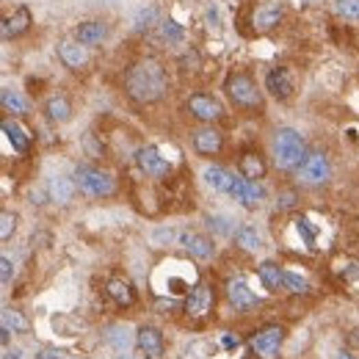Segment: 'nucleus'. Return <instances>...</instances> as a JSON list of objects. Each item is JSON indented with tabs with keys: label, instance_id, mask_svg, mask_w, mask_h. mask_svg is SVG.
<instances>
[{
	"label": "nucleus",
	"instance_id": "nucleus-13",
	"mask_svg": "<svg viewBox=\"0 0 359 359\" xmlns=\"http://www.w3.org/2000/svg\"><path fill=\"white\" fill-rule=\"evenodd\" d=\"M58 58L69 69H83L89 64V47L81 44L78 39H61L58 42Z\"/></svg>",
	"mask_w": 359,
	"mask_h": 359
},
{
	"label": "nucleus",
	"instance_id": "nucleus-6",
	"mask_svg": "<svg viewBox=\"0 0 359 359\" xmlns=\"http://www.w3.org/2000/svg\"><path fill=\"white\" fill-rule=\"evenodd\" d=\"M135 163H138V169L147 174V177H152V180H163V177H169L172 174V163L161 155V150L158 147H141L138 152H135Z\"/></svg>",
	"mask_w": 359,
	"mask_h": 359
},
{
	"label": "nucleus",
	"instance_id": "nucleus-15",
	"mask_svg": "<svg viewBox=\"0 0 359 359\" xmlns=\"http://www.w3.org/2000/svg\"><path fill=\"white\" fill-rule=\"evenodd\" d=\"M210 304H213V291L207 282H199L196 287H191V293L185 299V313L191 318H204L210 313Z\"/></svg>",
	"mask_w": 359,
	"mask_h": 359
},
{
	"label": "nucleus",
	"instance_id": "nucleus-18",
	"mask_svg": "<svg viewBox=\"0 0 359 359\" xmlns=\"http://www.w3.org/2000/svg\"><path fill=\"white\" fill-rule=\"evenodd\" d=\"M75 39L81 44H86V47H97V44H103L108 39V25L103 20H86V23H81L75 28Z\"/></svg>",
	"mask_w": 359,
	"mask_h": 359
},
{
	"label": "nucleus",
	"instance_id": "nucleus-10",
	"mask_svg": "<svg viewBox=\"0 0 359 359\" xmlns=\"http://www.w3.org/2000/svg\"><path fill=\"white\" fill-rule=\"evenodd\" d=\"M227 299H230L235 313H252L254 307H260V296L243 279H230L227 282Z\"/></svg>",
	"mask_w": 359,
	"mask_h": 359
},
{
	"label": "nucleus",
	"instance_id": "nucleus-7",
	"mask_svg": "<svg viewBox=\"0 0 359 359\" xmlns=\"http://www.w3.org/2000/svg\"><path fill=\"white\" fill-rule=\"evenodd\" d=\"M265 89L274 100H291L293 92H296V78H293V72L287 69V66H274L268 69V75H265Z\"/></svg>",
	"mask_w": 359,
	"mask_h": 359
},
{
	"label": "nucleus",
	"instance_id": "nucleus-22",
	"mask_svg": "<svg viewBox=\"0 0 359 359\" xmlns=\"http://www.w3.org/2000/svg\"><path fill=\"white\" fill-rule=\"evenodd\" d=\"M202 177H204V183L213 188V191H219V194H230L232 191V185H235V174L230 172V169H224V166H207L204 172H202Z\"/></svg>",
	"mask_w": 359,
	"mask_h": 359
},
{
	"label": "nucleus",
	"instance_id": "nucleus-24",
	"mask_svg": "<svg viewBox=\"0 0 359 359\" xmlns=\"http://www.w3.org/2000/svg\"><path fill=\"white\" fill-rule=\"evenodd\" d=\"M44 116L53 122V124H64L72 119V103L64 97V94H53L47 97L44 103Z\"/></svg>",
	"mask_w": 359,
	"mask_h": 359
},
{
	"label": "nucleus",
	"instance_id": "nucleus-42",
	"mask_svg": "<svg viewBox=\"0 0 359 359\" xmlns=\"http://www.w3.org/2000/svg\"><path fill=\"white\" fill-rule=\"evenodd\" d=\"M39 359H58V356H53V351H42Z\"/></svg>",
	"mask_w": 359,
	"mask_h": 359
},
{
	"label": "nucleus",
	"instance_id": "nucleus-21",
	"mask_svg": "<svg viewBox=\"0 0 359 359\" xmlns=\"http://www.w3.org/2000/svg\"><path fill=\"white\" fill-rule=\"evenodd\" d=\"M180 243H183V246L191 252V257H196V260H207V257L215 254L213 238L199 235V232H183V235H180Z\"/></svg>",
	"mask_w": 359,
	"mask_h": 359
},
{
	"label": "nucleus",
	"instance_id": "nucleus-29",
	"mask_svg": "<svg viewBox=\"0 0 359 359\" xmlns=\"http://www.w3.org/2000/svg\"><path fill=\"white\" fill-rule=\"evenodd\" d=\"M235 243H238L243 252H260V249H263V235L257 232V227L243 224V227L235 230Z\"/></svg>",
	"mask_w": 359,
	"mask_h": 359
},
{
	"label": "nucleus",
	"instance_id": "nucleus-36",
	"mask_svg": "<svg viewBox=\"0 0 359 359\" xmlns=\"http://www.w3.org/2000/svg\"><path fill=\"white\" fill-rule=\"evenodd\" d=\"M14 230H17V215L3 210V215H0V241H9L14 235Z\"/></svg>",
	"mask_w": 359,
	"mask_h": 359
},
{
	"label": "nucleus",
	"instance_id": "nucleus-26",
	"mask_svg": "<svg viewBox=\"0 0 359 359\" xmlns=\"http://www.w3.org/2000/svg\"><path fill=\"white\" fill-rule=\"evenodd\" d=\"M257 276H260V282L268 287V291L274 293V291H279V287H282V276H284V271H282V265H279V263L265 260V263H260Z\"/></svg>",
	"mask_w": 359,
	"mask_h": 359
},
{
	"label": "nucleus",
	"instance_id": "nucleus-28",
	"mask_svg": "<svg viewBox=\"0 0 359 359\" xmlns=\"http://www.w3.org/2000/svg\"><path fill=\"white\" fill-rule=\"evenodd\" d=\"M105 340H108V345H111L116 354H127L130 345H133V334H130V329L122 326V323H114V326L105 332Z\"/></svg>",
	"mask_w": 359,
	"mask_h": 359
},
{
	"label": "nucleus",
	"instance_id": "nucleus-23",
	"mask_svg": "<svg viewBox=\"0 0 359 359\" xmlns=\"http://www.w3.org/2000/svg\"><path fill=\"white\" fill-rule=\"evenodd\" d=\"M238 169H241V177H246V180H257V183H260V180L265 177V172H268V166H265L263 155H260V152H254V150H246V152L241 155Z\"/></svg>",
	"mask_w": 359,
	"mask_h": 359
},
{
	"label": "nucleus",
	"instance_id": "nucleus-20",
	"mask_svg": "<svg viewBox=\"0 0 359 359\" xmlns=\"http://www.w3.org/2000/svg\"><path fill=\"white\" fill-rule=\"evenodd\" d=\"M75 191H78L75 180L64 177V174H55V177H50V183H47V199H53L55 204H69L72 196H75Z\"/></svg>",
	"mask_w": 359,
	"mask_h": 359
},
{
	"label": "nucleus",
	"instance_id": "nucleus-41",
	"mask_svg": "<svg viewBox=\"0 0 359 359\" xmlns=\"http://www.w3.org/2000/svg\"><path fill=\"white\" fill-rule=\"evenodd\" d=\"M227 348H235L238 345V337H232V334H224V340H222Z\"/></svg>",
	"mask_w": 359,
	"mask_h": 359
},
{
	"label": "nucleus",
	"instance_id": "nucleus-32",
	"mask_svg": "<svg viewBox=\"0 0 359 359\" xmlns=\"http://www.w3.org/2000/svg\"><path fill=\"white\" fill-rule=\"evenodd\" d=\"M161 23V14H158V9L155 6H147V9H141L138 14H135V20H133V28L141 34V31H150L152 25H158Z\"/></svg>",
	"mask_w": 359,
	"mask_h": 359
},
{
	"label": "nucleus",
	"instance_id": "nucleus-31",
	"mask_svg": "<svg viewBox=\"0 0 359 359\" xmlns=\"http://www.w3.org/2000/svg\"><path fill=\"white\" fill-rule=\"evenodd\" d=\"M282 291H287V293H296V296H302V293H310V282L302 276V274H293V271H284V276H282Z\"/></svg>",
	"mask_w": 359,
	"mask_h": 359
},
{
	"label": "nucleus",
	"instance_id": "nucleus-4",
	"mask_svg": "<svg viewBox=\"0 0 359 359\" xmlns=\"http://www.w3.org/2000/svg\"><path fill=\"white\" fill-rule=\"evenodd\" d=\"M72 180H75V185L83 196H92V199H103V196H111L116 191L114 177L108 172L92 166V163H78L75 172H72Z\"/></svg>",
	"mask_w": 359,
	"mask_h": 359
},
{
	"label": "nucleus",
	"instance_id": "nucleus-35",
	"mask_svg": "<svg viewBox=\"0 0 359 359\" xmlns=\"http://www.w3.org/2000/svg\"><path fill=\"white\" fill-rule=\"evenodd\" d=\"M3 326L12 332V329H17V332H28V321L17 313V310H3Z\"/></svg>",
	"mask_w": 359,
	"mask_h": 359
},
{
	"label": "nucleus",
	"instance_id": "nucleus-34",
	"mask_svg": "<svg viewBox=\"0 0 359 359\" xmlns=\"http://www.w3.org/2000/svg\"><path fill=\"white\" fill-rule=\"evenodd\" d=\"M207 227H210L215 235H235V222L227 219V215H210Z\"/></svg>",
	"mask_w": 359,
	"mask_h": 359
},
{
	"label": "nucleus",
	"instance_id": "nucleus-9",
	"mask_svg": "<svg viewBox=\"0 0 359 359\" xmlns=\"http://www.w3.org/2000/svg\"><path fill=\"white\" fill-rule=\"evenodd\" d=\"M188 114L204 124H213V122H219L224 116V105L215 100L213 94H194L188 100Z\"/></svg>",
	"mask_w": 359,
	"mask_h": 359
},
{
	"label": "nucleus",
	"instance_id": "nucleus-16",
	"mask_svg": "<svg viewBox=\"0 0 359 359\" xmlns=\"http://www.w3.org/2000/svg\"><path fill=\"white\" fill-rule=\"evenodd\" d=\"M135 345L141 348V354H147L150 359H161V356H163V348H166L163 334H161L155 326H141V329L135 332Z\"/></svg>",
	"mask_w": 359,
	"mask_h": 359
},
{
	"label": "nucleus",
	"instance_id": "nucleus-39",
	"mask_svg": "<svg viewBox=\"0 0 359 359\" xmlns=\"http://www.w3.org/2000/svg\"><path fill=\"white\" fill-rule=\"evenodd\" d=\"M12 271H14V263H12L9 254H3V257H0V279H3V284L12 282Z\"/></svg>",
	"mask_w": 359,
	"mask_h": 359
},
{
	"label": "nucleus",
	"instance_id": "nucleus-3",
	"mask_svg": "<svg viewBox=\"0 0 359 359\" xmlns=\"http://www.w3.org/2000/svg\"><path fill=\"white\" fill-rule=\"evenodd\" d=\"M224 94L230 97V103L238 111H246V114L263 111V92L257 89V83L249 72H230L224 81Z\"/></svg>",
	"mask_w": 359,
	"mask_h": 359
},
{
	"label": "nucleus",
	"instance_id": "nucleus-38",
	"mask_svg": "<svg viewBox=\"0 0 359 359\" xmlns=\"http://www.w3.org/2000/svg\"><path fill=\"white\" fill-rule=\"evenodd\" d=\"M296 227H299V235H304V243H315V227L310 224V219H299L296 222Z\"/></svg>",
	"mask_w": 359,
	"mask_h": 359
},
{
	"label": "nucleus",
	"instance_id": "nucleus-27",
	"mask_svg": "<svg viewBox=\"0 0 359 359\" xmlns=\"http://www.w3.org/2000/svg\"><path fill=\"white\" fill-rule=\"evenodd\" d=\"M155 39L163 42V44H180V42L185 39V31H183V25L174 23V20H161V23L155 25Z\"/></svg>",
	"mask_w": 359,
	"mask_h": 359
},
{
	"label": "nucleus",
	"instance_id": "nucleus-25",
	"mask_svg": "<svg viewBox=\"0 0 359 359\" xmlns=\"http://www.w3.org/2000/svg\"><path fill=\"white\" fill-rule=\"evenodd\" d=\"M3 133H6V138H9V144L14 147V152H20V155H25L28 150H31V135L17 124V122H12V119H6L3 122Z\"/></svg>",
	"mask_w": 359,
	"mask_h": 359
},
{
	"label": "nucleus",
	"instance_id": "nucleus-43",
	"mask_svg": "<svg viewBox=\"0 0 359 359\" xmlns=\"http://www.w3.org/2000/svg\"><path fill=\"white\" fill-rule=\"evenodd\" d=\"M337 359H354L351 354H337Z\"/></svg>",
	"mask_w": 359,
	"mask_h": 359
},
{
	"label": "nucleus",
	"instance_id": "nucleus-11",
	"mask_svg": "<svg viewBox=\"0 0 359 359\" xmlns=\"http://www.w3.org/2000/svg\"><path fill=\"white\" fill-rule=\"evenodd\" d=\"M230 196H232L241 207H246V210H257V207L263 204V199H265V191H263V185H260L257 180L238 177L235 185H232V191H230Z\"/></svg>",
	"mask_w": 359,
	"mask_h": 359
},
{
	"label": "nucleus",
	"instance_id": "nucleus-19",
	"mask_svg": "<svg viewBox=\"0 0 359 359\" xmlns=\"http://www.w3.org/2000/svg\"><path fill=\"white\" fill-rule=\"evenodd\" d=\"M105 291H108V296H111L119 307H133V304H135V287H133L130 279H124V276H111V279L105 282Z\"/></svg>",
	"mask_w": 359,
	"mask_h": 359
},
{
	"label": "nucleus",
	"instance_id": "nucleus-17",
	"mask_svg": "<svg viewBox=\"0 0 359 359\" xmlns=\"http://www.w3.org/2000/svg\"><path fill=\"white\" fill-rule=\"evenodd\" d=\"M28 28H31V12H28L25 6H20V9H14V14H6V17H3L0 34H3L6 42H12V39L23 36Z\"/></svg>",
	"mask_w": 359,
	"mask_h": 359
},
{
	"label": "nucleus",
	"instance_id": "nucleus-5",
	"mask_svg": "<svg viewBox=\"0 0 359 359\" xmlns=\"http://www.w3.org/2000/svg\"><path fill=\"white\" fill-rule=\"evenodd\" d=\"M329 177H332V163L323 152H310L299 166V180L304 185H323L329 183Z\"/></svg>",
	"mask_w": 359,
	"mask_h": 359
},
{
	"label": "nucleus",
	"instance_id": "nucleus-1",
	"mask_svg": "<svg viewBox=\"0 0 359 359\" xmlns=\"http://www.w3.org/2000/svg\"><path fill=\"white\" fill-rule=\"evenodd\" d=\"M124 92L141 103V105H147V103H158L166 92H169V75H166V66L155 58H141L135 61L130 69H127V75H124Z\"/></svg>",
	"mask_w": 359,
	"mask_h": 359
},
{
	"label": "nucleus",
	"instance_id": "nucleus-30",
	"mask_svg": "<svg viewBox=\"0 0 359 359\" xmlns=\"http://www.w3.org/2000/svg\"><path fill=\"white\" fill-rule=\"evenodd\" d=\"M0 105H3V111L14 114V116H25L28 114V100L20 92H14V89H3V92H0Z\"/></svg>",
	"mask_w": 359,
	"mask_h": 359
},
{
	"label": "nucleus",
	"instance_id": "nucleus-33",
	"mask_svg": "<svg viewBox=\"0 0 359 359\" xmlns=\"http://www.w3.org/2000/svg\"><path fill=\"white\" fill-rule=\"evenodd\" d=\"M334 14L348 23H359V0H334Z\"/></svg>",
	"mask_w": 359,
	"mask_h": 359
},
{
	"label": "nucleus",
	"instance_id": "nucleus-12",
	"mask_svg": "<svg viewBox=\"0 0 359 359\" xmlns=\"http://www.w3.org/2000/svg\"><path fill=\"white\" fill-rule=\"evenodd\" d=\"M284 20V6L279 3V0H268V3H260L252 14V25L257 34H268L274 31L279 23Z\"/></svg>",
	"mask_w": 359,
	"mask_h": 359
},
{
	"label": "nucleus",
	"instance_id": "nucleus-40",
	"mask_svg": "<svg viewBox=\"0 0 359 359\" xmlns=\"http://www.w3.org/2000/svg\"><path fill=\"white\" fill-rule=\"evenodd\" d=\"M276 207H279V210H291V207H296V194H293V191L279 194V199H276Z\"/></svg>",
	"mask_w": 359,
	"mask_h": 359
},
{
	"label": "nucleus",
	"instance_id": "nucleus-2",
	"mask_svg": "<svg viewBox=\"0 0 359 359\" xmlns=\"http://www.w3.org/2000/svg\"><path fill=\"white\" fill-rule=\"evenodd\" d=\"M307 158V144H304V135L293 127H282L276 130L274 135V163L284 172H293L304 163Z\"/></svg>",
	"mask_w": 359,
	"mask_h": 359
},
{
	"label": "nucleus",
	"instance_id": "nucleus-37",
	"mask_svg": "<svg viewBox=\"0 0 359 359\" xmlns=\"http://www.w3.org/2000/svg\"><path fill=\"white\" fill-rule=\"evenodd\" d=\"M180 230H174V227H161V230H155L152 232V238L161 243V246H166V243H180Z\"/></svg>",
	"mask_w": 359,
	"mask_h": 359
},
{
	"label": "nucleus",
	"instance_id": "nucleus-14",
	"mask_svg": "<svg viewBox=\"0 0 359 359\" xmlns=\"http://www.w3.org/2000/svg\"><path fill=\"white\" fill-rule=\"evenodd\" d=\"M222 147H224V138H222V133L215 130V127H202V130L194 133V150H196V155L213 158V155L222 152Z\"/></svg>",
	"mask_w": 359,
	"mask_h": 359
},
{
	"label": "nucleus",
	"instance_id": "nucleus-8",
	"mask_svg": "<svg viewBox=\"0 0 359 359\" xmlns=\"http://www.w3.org/2000/svg\"><path fill=\"white\" fill-rule=\"evenodd\" d=\"M282 343H284V329L282 326H265L263 332H257L252 337V351L260 359H276Z\"/></svg>",
	"mask_w": 359,
	"mask_h": 359
}]
</instances>
